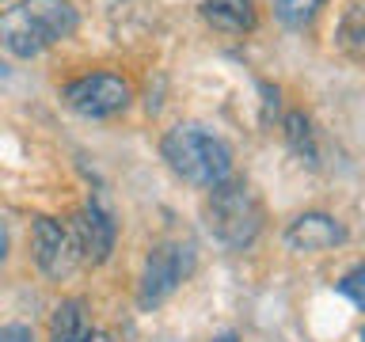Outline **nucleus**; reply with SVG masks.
<instances>
[{
    "instance_id": "423d86ee",
    "label": "nucleus",
    "mask_w": 365,
    "mask_h": 342,
    "mask_svg": "<svg viewBox=\"0 0 365 342\" xmlns=\"http://www.w3.org/2000/svg\"><path fill=\"white\" fill-rule=\"evenodd\" d=\"M31 244H34V262L42 266L46 278H68L76 270L80 251H76V236L68 224L53 221V217H34Z\"/></svg>"
},
{
    "instance_id": "f03ea898",
    "label": "nucleus",
    "mask_w": 365,
    "mask_h": 342,
    "mask_svg": "<svg viewBox=\"0 0 365 342\" xmlns=\"http://www.w3.org/2000/svg\"><path fill=\"white\" fill-rule=\"evenodd\" d=\"M160 152H164L168 167L182 182H194V187H205V190L225 182L228 171H232L228 141L198 122H179L175 130H168L164 141H160Z\"/></svg>"
},
{
    "instance_id": "4468645a",
    "label": "nucleus",
    "mask_w": 365,
    "mask_h": 342,
    "mask_svg": "<svg viewBox=\"0 0 365 342\" xmlns=\"http://www.w3.org/2000/svg\"><path fill=\"white\" fill-rule=\"evenodd\" d=\"M339 293L346 296V301H354L365 312V262H358L350 274H342V281H339Z\"/></svg>"
},
{
    "instance_id": "f257e3e1",
    "label": "nucleus",
    "mask_w": 365,
    "mask_h": 342,
    "mask_svg": "<svg viewBox=\"0 0 365 342\" xmlns=\"http://www.w3.org/2000/svg\"><path fill=\"white\" fill-rule=\"evenodd\" d=\"M76 23V8L68 0H23V4L0 11V46L31 61L53 42L68 38Z\"/></svg>"
},
{
    "instance_id": "2eb2a0df",
    "label": "nucleus",
    "mask_w": 365,
    "mask_h": 342,
    "mask_svg": "<svg viewBox=\"0 0 365 342\" xmlns=\"http://www.w3.org/2000/svg\"><path fill=\"white\" fill-rule=\"evenodd\" d=\"M0 342H34V331L27 323H4L0 327Z\"/></svg>"
},
{
    "instance_id": "6ab92c4d",
    "label": "nucleus",
    "mask_w": 365,
    "mask_h": 342,
    "mask_svg": "<svg viewBox=\"0 0 365 342\" xmlns=\"http://www.w3.org/2000/svg\"><path fill=\"white\" fill-rule=\"evenodd\" d=\"M91 342H110V338H107V335H96V338H91Z\"/></svg>"
},
{
    "instance_id": "dca6fc26",
    "label": "nucleus",
    "mask_w": 365,
    "mask_h": 342,
    "mask_svg": "<svg viewBox=\"0 0 365 342\" xmlns=\"http://www.w3.org/2000/svg\"><path fill=\"white\" fill-rule=\"evenodd\" d=\"M4 255H8V224L0 221V262H4Z\"/></svg>"
},
{
    "instance_id": "f8f14e48",
    "label": "nucleus",
    "mask_w": 365,
    "mask_h": 342,
    "mask_svg": "<svg viewBox=\"0 0 365 342\" xmlns=\"http://www.w3.org/2000/svg\"><path fill=\"white\" fill-rule=\"evenodd\" d=\"M319 8H324V0H274V16H278V23L289 31L308 27Z\"/></svg>"
},
{
    "instance_id": "39448f33",
    "label": "nucleus",
    "mask_w": 365,
    "mask_h": 342,
    "mask_svg": "<svg viewBox=\"0 0 365 342\" xmlns=\"http://www.w3.org/2000/svg\"><path fill=\"white\" fill-rule=\"evenodd\" d=\"M65 103L68 110H76L80 118H110L130 107V84L114 73H88L65 84Z\"/></svg>"
},
{
    "instance_id": "a211bd4d",
    "label": "nucleus",
    "mask_w": 365,
    "mask_h": 342,
    "mask_svg": "<svg viewBox=\"0 0 365 342\" xmlns=\"http://www.w3.org/2000/svg\"><path fill=\"white\" fill-rule=\"evenodd\" d=\"M4 76H8V65H4V61H0V80H4Z\"/></svg>"
},
{
    "instance_id": "ddd939ff",
    "label": "nucleus",
    "mask_w": 365,
    "mask_h": 342,
    "mask_svg": "<svg viewBox=\"0 0 365 342\" xmlns=\"http://www.w3.org/2000/svg\"><path fill=\"white\" fill-rule=\"evenodd\" d=\"M339 46L365 57V0L346 8V16H342V23H339Z\"/></svg>"
},
{
    "instance_id": "7ed1b4c3",
    "label": "nucleus",
    "mask_w": 365,
    "mask_h": 342,
    "mask_svg": "<svg viewBox=\"0 0 365 342\" xmlns=\"http://www.w3.org/2000/svg\"><path fill=\"white\" fill-rule=\"evenodd\" d=\"M205 221H210V232L225 247H232V251L251 247L255 236L262 232V202H259L255 187L244 179H225L217 187H210Z\"/></svg>"
},
{
    "instance_id": "f3484780",
    "label": "nucleus",
    "mask_w": 365,
    "mask_h": 342,
    "mask_svg": "<svg viewBox=\"0 0 365 342\" xmlns=\"http://www.w3.org/2000/svg\"><path fill=\"white\" fill-rule=\"evenodd\" d=\"M213 342H240V338H236V335H232V331H225V335H217V338H213Z\"/></svg>"
},
{
    "instance_id": "6e6552de",
    "label": "nucleus",
    "mask_w": 365,
    "mask_h": 342,
    "mask_svg": "<svg viewBox=\"0 0 365 342\" xmlns=\"http://www.w3.org/2000/svg\"><path fill=\"white\" fill-rule=\"evenodd\" d=\"M346 239V228L342 221H335L331 213H301L293 217L289 228H285V244L297 255H319V251H331Z\"/></svg>"
},
{
    "instance_id": "20e7f679",
    "label": "nucleus",
    "mask_w": 365,
    "mask_h": 342,
    "mask_svg": "<svg viewBox=\"0 0 365 342\" xmlns=\"http://www.w3.org/2000/svg\"><path fill=\"white\" fill-rule=\"evenodd\" d=\"M194 270V244L190 239H164L148 251L145 270H141V285H137V304L141 308H156L160 301H168Z\"/></svg>"
},
{
    "instance_id": "9b49d317",
    "label": "nucleus",
    "mask_w": 365,
    "mask_h": 342,
    "mask_svg": "<svg viewBox=\"0 0 365 342\" xmlns=\"http://www.w3.org/2000/svg\"><path fill=\"white\" fill-rule=\"evenodd\" d=\"M285 141H289V148L301 160H308V164L316 167V160H319V148H316V133H312V122L304 118L301 110H293V114H285Z\"/></svg>"
},
{
    "instance_id": "aec40b11",
    "label": "nucleus",
    "mask_w": 365,
    "mask_h": 342,
    "mask_svg": "<svg viewBox=\"0 0 365 342\" xmlns=\"http://www.w3.org/2000/svg\"><path fill=\"white\" fill-rule=\"evenodd\" d=\"M358 338H361V342H365V327H361V331H358Z\"/></svg>"
},
{
    "instance_id": "0eeeda50",
    "label": "nucleus",
    "mask_w": 365,
    "mask_h": 342,
    "mask_svg": "<svg viewBox=\"0 0 365 342\" xmlns=\"http://www.w3.org/2000/svg\"><path fill=\"white\" fill-rule=\"evenodd\" d=\"M73 236H76V251H80V259H88V262H107L110 259V251H114V236H118V228H114V217L107 213V205L91 198L84 209L76 213V221H73Z\"/></svg>"
},
{
    "instance_id": "9d476101",
    "label": "nucleus",
    "mask_w": 365,
    "mask_h": 342,
    "mask_svg": "<svg viewBox=\"0 0 365 342\" xmlns=\"http://www.w3.org/2000/svg\"><path fill=\"white\" fill-rule=\"evenodd\" d=\"M96 331L88 323V312H84V301L68 296L53 308V319H50V342H91Z\"/></svg>"
},
{
    "instance_id": "1a4fd4ad",
    "label": "nucleus",
    "mask_w": 365,
    "mask_h": 342,
    "mask_svg": "<svg viewBox=\"0 0 365 342\" xmlns=\"http://www.w3.org/2000/svg\"><path fill=\"white\" fill-rule=\"evenodd\" d=\"M202 19L225 34H244L255 31L259 11L255 0H202Z\"/></svg>"
}]
</instances>
